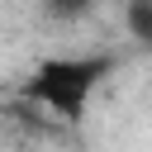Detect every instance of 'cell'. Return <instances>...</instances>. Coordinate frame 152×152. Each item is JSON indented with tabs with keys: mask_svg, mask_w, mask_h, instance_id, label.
I'll return each mask as SVG.
<instances>
[{
	"mask_svg": "<svg viewBox=\"0 0 152 152\" xmlns=\"http://www.w3.org/2000/svg\"><path fill=\"white\" fill-rule=\"evenodd\" d=\"M114 71L109 52H86V57H43L33 66V76L24 81V100L48 109L62 124H76L90 109V95L100 90V81Z\"/></svg>",
	"mask_w": 152,
	"mask_h": 152,
	"instance_id": "6da1fadb",
	"label": "cell"
},
{
	"mask_svg": "<svg viewBox=\"0 0 152 152\" xmlns=\"http://www.w3.org/2000/svg\"><path fill=\"white\" fill-rule=\"evenodd\" d=\"M124 28L142 48H152V0H124Z\"/></svg>",
	"mask_w": 152,
	"mask_h": 152,
	"instance_id": "7a4b0ae2",
	"label": "cell"
},
{
	"mask_svg": "<svg viewBox=\"0 0 152 152\" xmlns=\"http://www.w3.org/2000/svg\"><path fill=\"white\" fill-rule=\"evenodd\" d=\"M43 5V14L48 19H57V24H71V19H86L100 0H38Z\"/></svg>",
	"mask_w": 152,
	"mask_h": 152,
	"instance_id": "3957f363",
	"label": "cell"
}]
</instances>
